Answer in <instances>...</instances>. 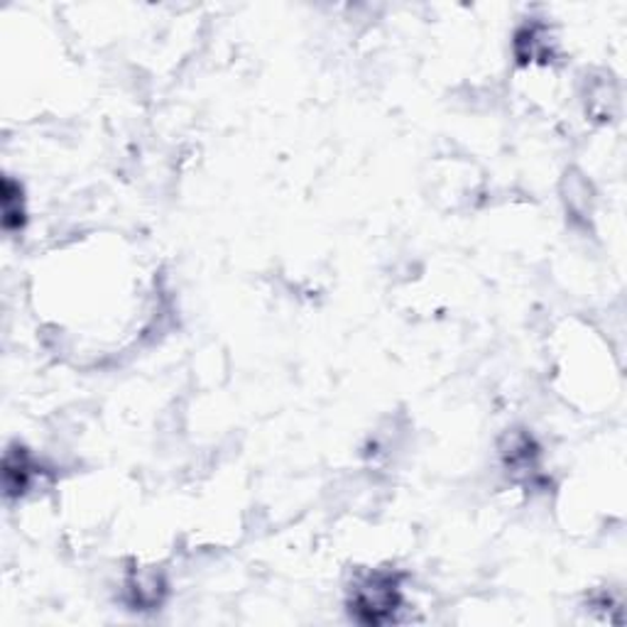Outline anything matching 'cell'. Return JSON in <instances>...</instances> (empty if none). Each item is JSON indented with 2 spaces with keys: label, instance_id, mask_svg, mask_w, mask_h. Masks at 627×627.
I'll return each instance as SVG.
<instances>
[{
  "label": "cell",
  "instance_id": "obj_1",
  "mask_svg": "<svg viewBox=\"0 0 627 627\" xmlns=\"http://www.w3.org/2000/svg\"><path fill=\"white\" fill-rule=\"evenodd\" d=\"M405 574L397 569H366L348 588V613L360 625L400 623L405 610Z\"/></svg>",
  "mask_w": 627,
  "mask_h": 627
},
{
  "label": "cell",
  "instance_id": "obj_3",
  "mask_svg": "<svg viewBox=\"0 0 627 627\" xmlns=\"http://www.w3.org/2000/svg\"><path fill=\"white\" fill-rule=\"evenodd\" d=\"M502 464L515 480H535L539 476V446L533 434L510 431L500 446Z\"/></svg>",
  "mask_w": 627,
  "mask_h": 627
},
{
  "label": "cell",
  "instance_id": "obj_6",
  "mask_svg": "<svg viewBox=\"0 0 627 627\" xmlns=\"http://www.w3.org/2000/svg\"><path fill=\"white\" fill-rule=\"evenodd\" d=\"M28 223V209H26V195L22 187L13 179H3V226L8 233L22 231Z\"/></svg>",
  "mask_w": 627,
  "mask_h": 627
},
{
  "label": "cell",
  "instance_id": "obj_2",
  "mask_svg": "<svg viewBox=\"0 0 627 627\" xmlns=\"http://www.w3.org/2000/svg\"><path fill=\"white\" fill-rule=\"evenodd\" d=\"M515 57L517 62L529 64H551L557 57V38H554L549 26L539 20L525 22V26L515 32Z\"/></svg>",
  "mask_w": 627,
  "mask_h": 627
},
{
  "label": "cell",
  "instance_id": "obj_5",
  "mask_svg": "<svg viewBox=\"0 0 627 627\" xmlns=\"http://www.w3.org/2000/svg\"><path fill=\"white\" fill-rule=\"evenodd\" d=\"M42 468L28 454V449H22V446H18V449H8L3 461V484L10 498L26 496V492H30L32 486L38 484Z\"/></svg>",
  "mask_w": 627,
  "mask_h": 627
},
{
  "label": "cell",
  "instance_id": "obj_4",
  "mask_svg": "<svg viewBox=\"0 0 627 627\" xmlns=\"http://www.w3.org/2000/svg\"><path fill=\"white\" fill-rule=\"evenodd\" d=\"M167 590H170L167 576L160 569H155V566L136 569L126 578V596L136 610L160 608L167 598Z\"/></svg>",
  "mask_w": 627,
  "mask_h": 627
}]
</instances>
